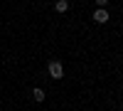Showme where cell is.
<instances>
[{
  "mask_svg": "<svg viewBox=\"0 0 123 111\" xmlns=\"http://www.w3.org/2000/svg\"><path fill=\"white\" fill-rule=\"evenodd\" d=\"M47 72L52 79H64V67H62V62H57V59H52V62L47 64Z\"/></svg>",
  "mask_w": 123,
  "mask_h": 111,
  "instance_id": "cell-1",
  "label": "cell"
},
{
  "mask_svg": "<svg viewBox=\"0 0 123 111\" xmlns=\"http://www.w3.org/2000/svg\"><path fill=\"white\" fill-rule=\"evenodd\" d=\"M54 10H57V13H67V10H69V0H57Z\"/></svg>",
  "mask_w": 123,
  "mask_h": 111,
  "instance_id": "cell-4",
  "label": "cell"
},
{
  "mask_svg": "<svg viewBox=\"0 0 123 111\" xmlns=\"http://www.w3.org/2000/svg\"><path fill=\"white\" fill-rule=\"evenodd\" d=\"M96 5H98V7H106V5H108V0H96Z\"/></svg>",
  "mask_w": 123,
  "mask_h": 111,
  "instance_id": "cell-5",
  "label": "cell"
},
{
  "mask_svg": "<svg viewBox=\"0 0 123 111\" xmlns=\"http://www.w3.org/2000/svg\"><path fill=\"white\" fill-rule=\"evenodd\" d=\"M32 99H35L37 104H42L44 99H47V94H44V89H39V86H37V89H32Z\"/></svg>",
  "mask_w": 123,
  "mask_h": 111,
  "instance_id": "cell-3",
  "label": "cell"
},
{
  "mask_svg": "<svg viewBox=\"0 0 123 111\" xmlns=\"http://www.w3.org/2000/svg\"><path fill=\"white\" fill-rule=\"evenodd\" d=\"M108 17H111V15H108L106 7H96V10H94V22L104 25V22H108Z\"/></svg>",
  "mask_w": 123,
  "mask_h": 111,
  "instance_id": "cell-2",
  "label": "cell"
}]
</instances>
